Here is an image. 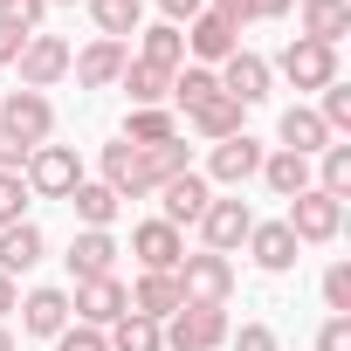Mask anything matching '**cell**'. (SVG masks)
Instances as JSON below:
<instances>
[{
	"label": "cell",
	"instance_id": "1",
	"mask_svg": "<svg viewBox=\"0 0 351 351\" xmlns=\"http://www.w3.org/2000/svg\"><path fill=\"white\" fill-rule=\"evenodd\" d=\"M180 172H193L186 165V145L172 138V145H104V186L117 193V200H145V193H158L165 180H180Z\"/></svg>",
	"mask_w": 351,
	"mask_h": 351
},
{
	"label": "cell",
	"instance_id": "2",
	"mask_svg": "<svg viewBox=\"0 0 351 351\" xmlns=\"http://www.w3.org/2000/svg\"><path fill=\"white\" fill-rule=\"evenodd\" d=\"M21 180H28L35 200H69L83 186V158H76V145H35L28 165H21Z\"/></svg>",
	"mask_w": 351,
	"mask_h": 351
},
{
	"label": "cell",
	"instance_id": "3",
	"mask_svg": "<svg viewBox=\"0 0 351 351\" xmlns=\"http://www.w3.org/2000/svg\"><path fill=\"white\" fill-rule=\"evenodd\" d=\"M158 337L172 351H214V344H228V310L221 303H180L158 324Z\"/></svg>",
	"mask_w": 351,
	"mask_h": 351
},
{
	"label": "cell",
	"instance_id": "4",
	"mask_svg": "<svg viewBox=\"0 0 351 351\" xmlns=\"http://www.w3.org/2000/svg\"><path fill=\"white\" fill-rule=\"evenodd\" d=\"M0 131H8L14 145H49V131H56V110H49V97L42 90H8L0 97Z\"/></svg>",
	"mask_w": 351,
	"mask_h": 351
},
{
	"label": "cell",
	"instance_id": "5",
	"mask_svg": "<svg viewBox=\"0 0 351 351\" xmlns=\"http://www.w3.org/2000/svg\"><path fill=\"white\" fill-rule=\"evenodd\" d=\"M172 282H180V296H186V303H228V289H234V262L200 248V255H180Z\"/></svg>",
	"mask_w": 351,
	"mask_h": 351
},
{
	"label": "cell",
	"instance_id": "6",
	"mask_svg": "<svg viewBox=\"0 0 351 351\" xmlns=\"http://www.w3.org/2000/svg\"><path fill=\"white\" fill-rule=\"evenodd\" d=\"M69 42L62 35H28L21 42V56H14V69H21V90H56L62 76H69Z\"/></svg>",
	"mask_w": 351,
	"mask_h": 351
},
{
	"label": "cell",
	"instance_id": "7",
	"mask_svg": "<svg viewBox=\"0 0 351 351\" xmlns=\"http://www.w3.org/2000/svg\"><path fill=\"white\" fill-rule=\"evenodd\" d=\"M282 228H289L296 241H337V228H344V200L303 186V193L289 200V221H282Z\"/></svg>",
	"mask_w": 351,
	"mask_h": 351
},
{
	"label": "cell",
	"instance_id": "8",
	"mask_svg": "<svg viewBox=\"0 0 351 351\" xmlns=\"http://www.w3.org/2000/svg\"><path fill=\"white\" fill-rule=\"evenodd\" d=\"M69 324H90V330H110L131 303H124V282L117 276H90V282H76V296H69Z\"/></svg>",
	"mask_w": 351,
	"mask_h": 351
},
{
	"label": "cell",
	"instance_id": "9",
	"mask_svg": "<svg viewBox=\"0 0 351 351\" xmlns=\"http://www.w3.org/2000/svg\"><path fill=\"white\" fill-rule=\"evenodd\" d=\"M131 255H138L145 276H172L180 255H186V241H180V228H165V221H138L131 228Z\"/></svg>",
	"mask_w": 351,
	"mask_h": 351
},
{
	"label": "cell",
	"instance_id": "10",
	"mask_svg": "<svg viewBox=\"0 0 351 351\" xmlns=\"http://www.w3.org/2000/svg\"><path fill=\"white\" fill-rule=\"evenodd\" d=\"M158 193H165V200H158V207H165V214H158L165 228H200V214H207V200H214V186L200 180V172H180V180H165Z\"/></svg>",
	"mask_w": 351,
	"mask_h": 351
},
{
	"label": "cell",
	"instance_id": "11",
	"mask_svg": "<svg viewBox=\"0 0 351 351\" xmlns=\"http://www.w3.org/2000/svg\"><path fill=\"white\" fill-rule=\"evenodd\" d=\"M282 76L296 83V90H324V83H337V49H324V42H289L282 49Z\"/></svg>",
	"mask_w": 351,
	"mask_h": 351
},
{
	"label": "cell",
	"instance_id": "12",
	"mask_svg": "<svg viewBox=\"0 0 351 351\" xmlns=\"http://www.w3.org/2000/svg\"><path fill=\"white\" fill-rule=\"evenodd\" d=\"M248 228H255L248 200H207V214H200L207 255H228V248H241V241H248Z\"/></svg>",
	"mask_w": 351,
	"mask_h": 351
},
{
	"label": "cell",
	"instance_id": "13",
	"mask_svg": "<svg viewBox=\"0 0 351 351\" xmlns=\"http://www.w3.org/2000/svg\"><path fill=\"white\" fill-rule=\"evenodd\" d=\"M255 172H262V145H255L248 131L221 138V145H214V158H207V180H221V186H248Z\"/></svg>",
	"mask_w": 351,
	"mask_h": 351
},
{
	"label": "cell",
	"instance_id": "14",
	"mask_svg": "<svg viewBox=\"0 0 351 351\" xmlns=\"http://www.w3.org/2000/svg\"><path fill=\"white\" fill-rule=\"evenodd\" d=\"M214 83H221V97H234V104L248 110V104H262V97H269V62H262V56H248V49H234V56L221 62V76H214Z\"/></svg>",
	"mask_w": 351,
	"mask_h": 351
},
{
	"label": "cell",
	"instance_id": "15",
	"mask_svg": "<svg viewBox=\"0 0 351 351\" xmlns=\"http://www.w3.org/2000/svg\"><path fill=\"white\" fill-rule=\"evenodd\" d=\"M248 255H255V269H269V276H282V269H296V255H303V241L282 228V221H255L248 228Z\"/></svg>",
	"mask_w": 351,
	"mask_h": 351
},
{
	"label": "cell",
	"instance_id": "16",
	"mask_svg": "<svg viewBox=\"0 0 351 351\" xmlns=\"http://www.w3.org/2000/svg\"><path fill=\"white\" fill-rule=\"evenodd\" d=\"M14 310H21V330L28 337H62L69 330V289H28Z\"/></svg>",
	"mask_w": 351,
	"mask_h": 351
},
{
	"label": "cell",
	"instance_id": "17",
	"mask_svg": "<svg viewBox=\"0 0 351 351\" xmlns=\"http://www.w3.org/2000/svg\"><path fill=\"white\" fill-rule=\"evenodd\" d=\"M124 62H131V49H124V42H104V35H97L83 56H69V69H76V83H83V90L117 83V76H124Z\"/></svg>",
	"mask_w": 351,
	"mask_h": 351
},
{
	"label": "cell",
	"instance_id": "18",
	"mask_svg": "<svg viewBox=\"0 0 351 351\" xmlns=\"http://www.w3.org/2000/svg\"><path fill=\"white\" fill-rule=\"evenodd\" d=\"M186 49H193L200 62H228V56L241 49V28H228L221 14H193V21H186Z\"/></svg>",
	"mask_w": 351,
	"mask_h": 351
},
{
	"label": "cell",
	"instance_id": "19",
	"mask_svg": "<svg viewBox=\"0 0 351 351\" xmlns=\"http://www.w3.org/2000/svg\"><path fill=\"white\" fill-rule=\"evenodd\" d=\"M110 262H117V241H110V228H83V234L69 241V276H76V282H90V276H110Z\"/></svg>",
	"mask_w": 351,
	"mask_h": 351
},
{
	"label": "cell",
	"instance_id": "20",
	"mask_svg": "<svg viewBox=\"0 0 351 351\" xmlns=\"http://www.w3.org/2000/svg\"><path fill=\"white\" fill-rule=\"evenodd\" d=\"M42 255H49V241H42V228H35V221L0 228V276H21V269H35Z\"/></svg>",
	"mask_w": 351,
	"mask_h": 351
},
{
	"label": "cell",
	"instance_id": "21",
	"mask_svg": "<svg viewBox=\"0 0 351 351\" xmlns=\"http://www.w3.org/2000/svg\"><path fill=\"white\" fill-rule=\"evenodd\" d=\"M351 35V0H303V42L337 49Z\"/></svg>",
	"mask_w": 351,
	"mask_h": 351
},
{
	"label": "cell",
	"instance_id": "22",
	"mask_svg": "<svg viewBox=\"0 0 351 351\" xmlns=\"http://www.w3.org/2000/svg\"><path fill=\"white\" fill-rule=\"evenodd\" d=\"M276 131H282V152H296V158H310V152H324V145H330V131H324V117H317L310 104H289Z\"/></svg>",
	"mask_w": 351,
	"mask_h": 351
},
{
	"label": "cell",
	"instance_id": "23",
	"mask_svg": "<svg viewBox=\"0 0 351 351\" xmlns=\"http://www.w3.org/2000/svg\"><path fill=\"white\" fill-rule=\"evenodd\" d=\"M138 62H152V69H180L186 62V35L172 28V21H158V28H138Z\"/></svg>",
	"mask_w": 351,
	"mask_h": 351
},
{
	"label": "cell",
	"instance_id": "24",
	"mask_svg": "<svg viewBox=\"0 0 351 351\" xmlns=\"http://www.w3.org/2000/svg\"><path fill=\"white\" fill-rule=\"evenodd\" d=\"M124 303H131L138 317H152V324H165V317L180 310L186 296H180V282H172V276H138V289H131Z\"/></svg>",
	"mask_w": 351,
	"mask_h": 351
},
{
	"label": "cell",
	"instance_id": "25",
	"mask_svg": "<svg viewBox=\"0 0 351 351\" xmlns=\"http://www.w3.org/2000/svg\"><path fill=\"white\" fill-rule=\"evenodd\" d=\"M124 97H131V110H158L165 97H172V76L165 69H152V62H124Z\"/></svg>",
	"mask_w": 351,
	"mask_h": 351
},
{
	"label": "cell",
	"instance_id": "26",
	"mask_svg": "<svg viewBox=\"0 0 351 351\" xmlns=\"http://www.w3.org/2000/svg\"><path fill=\"white\" fill-rule=\"evenodd\" d=\"M262 180H269V193L296 200V193L310 186V158H296V152H262Z\"/></svg>",
	"mask_w": 351,
	"mask_h": 351
},
{
	"label": "cell",
	"instance_id": "27",
	"mask_svg": "<svg viewBox=\"0 0 351 351\" xmlns=\"http://www.w3.org/2000/svg\"><path fill=\"white\" fill-rule=\"evenodd\" d=\"M186 117H193V124H200V138H214V145L241 131V104H234V97H221V90H214L207 104H193Z\"/></svg>",
	"mask_w": 351,
	"mask_h": 351
},
{
	"label": "cell",
	"instance_id": "28",
	"mask_svg": "<svg viewBox=\"0 0 351 351\" xmlns=\"http://www.w3.org/2000/svg\"><path fill=\"white\" fill-rule=\"evenodd\" d=\"M90 14H97L104 42H124V35L145 28V0H90Z\"/></svg>",
	"mask_w": 351,
	"mask_h": 351
},
{
	"label": "cell",
	"instance_id": "29",
	"mask_svg": "<svg viewBox=\"0 0 351 351\" xmlns=\"http://www.w3.org/2000/svg\"><path fill=\"white\" fill-rule=\"evenodd\" d=\"M69 207H76L83 228H110V221H117V193H110L104 180H83V186L69 193Z\"/></svg>",
	"mask_w": 351,
	"mask_h": 351
},
{
	"label": "cell",
	"instance_id": "30",
	"mask_svg": "<svg viewBox=\"0 0 351 351\" xmlns=\"http://www.w3.org/2000/svg\"><path fill=\"white\" fill-rule=\"evenodd\" d=\"M110 351H165V337H158V324L152 317H138V310H124L117 324H110V337H104Z\"/></svg>",
	"mask_w": 351,
	"mask_h": 351
},
{
	"label": "cell",
	"instance_id": "31",
	"mask_svg": "<svg viewBox=\"0 0 351 351\" xmlns=\"http://www.w3.org/2000/svg\"><path fill=\"white\" fill-rule=\"evenodd\" d=\"M172 138H180V131H172V117L165 110H131V124H124V145H172Z\"/></svg>",
	"mask_w": 351,
	"mask_h": 351
},
{
	"label": "cell",
	"instance_id": "32",
	"mask_svg": "<svg viewBox=\"0 0 351 351\" xmlns=\"http://www.w3.org/2000/svg\"><path fill=\"white\" fill-rule=\"evenodd\" d=\"M28 180L21 172H0V228H14V221H28Z\"/></svg>",
	"mask_w": 351,
	"mask_h": 351
},
{
	"label": "cell",
	"instance_id": "33",
	"mask_svg": "<svg viewBox=\"0 0 351 351\" xmlns=\"http://www.w3.org/2000/svg\"><path fill=\"white\" fill-rule=\"evenodd\" d=\"M214 90H221V83H214V69H172V97H180L186 110H193V104H207Z\"/></svg>",
	"mask_w": 351,
	"mask_h": 351
},
{
	"label": "cell",
	"instance_id": "34",
	"mask_svg": "<svg viewBox=\"0 0 351 351\" xmlns=\"http://www.w3.org/2000/svg\"><path fill=\"white\" fill-rule=\"evenodd\" d=\"M317 117H324V131H330V138H337V131H351V90H344V83H324V110H317Z\"/></svg>",
	"mask_w": 351,
	"mask_h": 351
},
{
	"label": "cell",
	"instance_id": "35",
	"mask_svg": "<svg viewBox=\"0 0 351 351\" xmlns=\"http://www.w3.org/2000/svg\"><path fill=\"white\" fill-rule=\"evenodd\" d=\"M324 303H330V317H351V262L324 269Z\"/></svg>",
	"mask_w": 351,
	"mask_h": 351
},
{
	"label": "cell",
	"instance_id": "36",
	"mask_svg": "<svg viewBox=\"0 0 351 351\" xmlns=\"http://www.w3.org/2000/svg\"><path fill=\"white\" fill-rule=\"evenodd\" d=\"M42 14H49V0H0V21L21 28V35H35V28H42Z\"/></svg>",
	"mask_w": 351,
	"mask_h": 351
},
{
	"label": "cell",
	"instance_id": "37",
	"mask_svg": "<svg viewBox=\"0 0 351 351\" xmlns=\"http://www.w3.org/2000/svg\"><path fill=\"white\" fill-rule=\"evenodd\" d=\"M56 351H110V344H104V330H90V324H69V330L56 337Z\"/></svg>",
	"mask_w": 351,
	"mask_h": 351
},
{
	"label": "cell",
	"instance_id": "38",
	"mask_svg": "<svg viewBox=\"0 0 351 351\" xmlns=\"http://www.w3.org/2000/svg\"><path fill=\"white\" fill-rule=\"evenodd\" d=\"M234 351H282V344H276L269 324H241V330H234Z\"/></svg>",
	"mask_w": 351,
	"mask_h": 351
},
{
	"label": "cell",
	"instance_id": "39",
	"mask_svg": "<svg viewBox=\"0 0 351 351\" xmlns=\"http://www.w3.org/2000/svg\"><path fill=\"white\" fill-rule=\"evenodd\" d=\"M317 351H351V317H330L317 330Z\"/></svg>",
	"mask_w": 351,
	"mask_h": 351
},
{
	"label": "cell",
	"instance_id": "40",
	"mask_svg": "<svg viewBox=\"0 0 351 351\" xmlns=\"http://www.w3.org/2000/svg\"><path fill=\"white\" fill-rule=\"evenodd\" d=\"M158 8H165V21H172V28H180V21H193V14H207V0H158Z\"/></svg>",
	"mask_w": 351,
	"mask_h": 351
},
{
	"label": "cell",
	"instance_id": "41",
	"mask_svg": "<svg viewBox=\"0 0 351 351\" xmlns=\"http://www.w3.org/2000/svg\"><path fill=\"white\" fill-rule=\"evenodd\" d=\"M21 42H28L21 28H8V21H0V69H14V56H21Z\"/></svg>",
	"mask_w": 351,
	"mask_h": 351
},
{
	"label": "cell",
	"instance_id": "42",
	"mask_svg": "<svg viewBox=\"0 0 351 351\" xmlns=\"http://www.w3.org/2000/svg\"><path fill=\"white\" fill-rule=\"evenodd\" d=\"M28 165V145H14L8 131H0V172H21Z\"/></svg>",
	"mask_w": 351,
	"mask_h": 351
},
{
	"label": "cell",
	"instance_id": "43",
	"mask_svg": "<svg viewBox=\"0 0 351 351\" xmlns=\"http://www.w3.org/2000/svg\"><path fill=\"white\" fill-rule=\"evenodd\" d=\"M207 14H221L228 28H241V21H255V14H248V0H214V8H207Z\"/></svg>",
	"mask_w": 351,
	"mask_h": 351
},
{
	"label": "cell",
	"instance_id": "44",
	"mask_svg": "<svg viewBox=\"0 0 351 351\" xmlns=\"http://www.w3.org/2000/svg\"><path fill=\"white\" fill-rule=\"evenodd\" d=\"M248 14L255 21H276V14H289V0H248Z\"/></svg>",
	"mask_w": 351,
	"mask_h": 351
},
{
	"label": "cell",
	"instance_id": "45",
	"mask_svg": "<svg viewBox=\"0 0 351 351\" xmlns=\"http://www.w3.org/2000/svg\"><path fill=\"white\" fill-rule=\"evenodd\" d=\"M14 310V276H0V317Z\"/></svg>",
	"mask_w": 351,
	"mask_h": 351
},
{
	"label": "cell",
	"instance_id": "46",
	"mask_svg": "<svg viewBox=\"0 0 351 351\" xmlns=\"http://www.w3.org/2000/svg\"><path fill=\"white\" fill-rule=\"evenodd\" d=\"M0 351H14V337H8V330H0Z\"/></svg>",
	"mask_w": 351,
	"mask_h": 351
},
{
	"label": "cell",
	"instance_id": "47",
	"mask_svg": "<svg viewBox=\"0 0 351 351\" xmlns=\"http://www.w3.org/2000/svg\"><path fill=\"white\" fill-rule=\"evenodd\" d=\"M49 8H76V0H49Z\"/></svg>",
	"mask_w": 351,
	"mask_h": 351
}]
</instances>
